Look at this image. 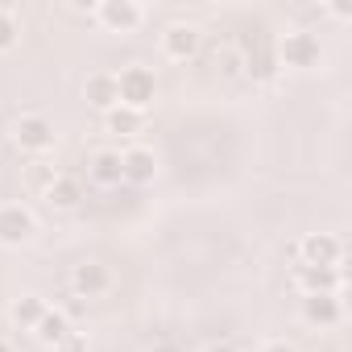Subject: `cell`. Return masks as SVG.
<instances>
[{
    "label": "cell",
    "mask_w": 352,
    "mask_h": 352,
    "mask_svg": "<svg viewBox=\"0 0 352 352\" xmlns=\"http://www.w3.org/2000/svg\"><path fill=\"white\" fill-rule=\"evenodd\" d=\"M54 141H58V129H54L50 116H42V112H21V116L13 120V145H17L21 153H30V157H46V153L54 149Z\"/></svg>",
    "instance_id": "1"
},
{
    "label": "cell",
    "mask_w": 352,
    "mask_h": 352,
    "mask_svg": "<svg viewBox=\"0 0 352 352\" xmlns=\"http://www.w3.org/2000/svg\"><path fill=\"white\" fill-rule=\"evenodd\" d=\"M116 96H120V108H133V112H145L153 100H157V75L141 63L124 67L116 75Z\"/></svg>",
    "instance_id": "2"
},
{
    "label": "cell",
    "mask_w": 352,
    "mask_h": 352,
    "mask_svg": "<svg viewBox=\"0 0 352 352\" xmlns=\"http://www.w3.org/2000/svg\"><path fill=\"white\" fill-rule=\"evenodd\" d=\"M274 63H282L290 71H315L323 63V46H319V38L311 30H290V34H282Z\"/></svg>",
    "instance_id": "3"
},
{
    "label": "cell",
    "mask_w": 352,
    "mask_h": 352,
    "mask_svg": "<svg viewBox=\"0 0 352 352\" xmlns=\"http://www.w3.org/2000/svg\"><path fill=\"white\" fill-rule=\"evenodd\" d=\"M34 232H38V216L25 204H0V245L21 249L34 241Z\"/></svg>",
    "instance_id": "4"
},
{
    "label": "cell",
    "mask_w": 352,
    "mask_h": 352,
    "mask_svg": "<svg viewBox=\"0 0 352 352\" xmlns=\"http://www.w3.org/2000/svg\"><path fill=\"white\" fill-rule=\"evenodd\" d=\"M199 46H204V34H199V25H191V21H174V25L162 30V54H166L170 63L195 58Z\"/></svg>",
    "instance_id": "5"
},
{
    "label": "cell",
    "mask_w": 352,
    "mask_h": 352,
    "mask_svg": "<svg viewBox=\"0 0 352 352\" xmlns=\"http://www.w3.org/2000/svg\"><path fill=\"white\" fill-rule=\"evenodd\" d=\"M91 17H96L104 30H112V34H133V30L145 21V9L137 5V0H104V5L91 9Z\"/></svg>",
    "instance_id": "6"
},
{
    "label": "cell",
    "mask_w": 352,
    "mask_h": 352,
    "mask_svg": "<svg viewBox=\"0 0 352 352\" xmlns=\"http://www.w3.org/2000/svg\"><path fill=\"white\" fill-rule=\"evenodd\" d=\"M120 174L129 187H149L157 179V153L149 145H129L120 149Z\"/></svg>",
    "instance_id": "7"
},
{
    "label": "cell",
    "mask_w": 352,
    "mask_h": 352,
    "mask_svg": "<svg viewBox=\"0 0 352 352\" xmlns=\"http://www.w3.org/2000/svg\"><path fill=\"white\" fill-rule=\"evenodd\" d=\"M298 257L302 265H340L344 261V241L331 232H307L298 241Z\"/></svg>",
    "instance_id": "8"
},
{
    "label": "cell",
    "mask_w": 352,
    "mask_h": 352,
    "mask_svg": "<svg viewBox=\"0 0 352 352\" xmlns=\"http://www.w3.org/2000/svg\"><path fill=\"white\" fill-rule=\"evenodd\" d=\"M108 286H112V270L104 265V261H79L75 270H71V290H75V298H100V294H108Z\"/></svg>",
    "instance_id": "9"
},
{
    "label": "cell",
    "mask_w": 352,
    "mask_h": 352,
    "mask_svg": "<svg viewBox=\"0 0 352 352\" xmlns=\"http://www.w3.org/2000/svg\"><path fill=\"white\" fill-rule=\"evenodd\" d=\"M294 282L302 294H340L344 290V270L340 265H302L294 270Z\"/></svg>",
    "instance_id": "10"
},
{
    "label": "cell",
    "mask_w": 352,
    "mask_h": 352,
    "mask_svg": "<svg viewBox=\"0 0 352 352\" xmlns=\"http://www.w3.org/2000/svg\"><path fill=\"white\" fill-rule=\"evenodd\" d=\"M302 319L319 331L327 327H340L344 323V302L340 294H302Z\"/></svg>",
    "instance_id": "11"
},
{
    "label": "cell",
    "mask_w": 352,
    "mask_h": 352,
    "mask_svg": "<svg viewBox=\"0 0 352 352\" xmlns=\"http://www.w3.org/2000/svg\"><path fill=\"white\" fill-rule=\"evenodd\" d=\"M83 100H87V108H96L100 116L112 112V108L120 104V96H116V75H112V71H96V75H87V83H83Z\"/></svg>",
    "instance_id": "12"
},
{
    "label": "cell",
    "mask_w": 352,
    "mask_h": 352,
    "mask_svg": "<svg viewBox=\"0 0 352 352\" xmlns=\"http://www.w3.org/2000/svg\"><path fill=\"white\" fill-rule=\"evenodd\" d=\"M87 179L96 187H120L124 174H120V149H96L87 157Z\"/></svg>",
    "instance_id": "13"
},
{
    "label": "cell",
    "mask_w": 352,
    "mask_h": 352,
    "mask_svg": "<svg viewBox=\"0 0 352 352\" xmlns=\"http://www.w3.org/2000/svg\"><path fill=\"white\" fill-rule=\"evenodd\" d=\"M50 212H75L83 204V183L75 179V174H58V179L50 183V191L42 195Z\"/></svg>",
    "instance_id": "14"
},
{
    "label": "cell",
    "mask_w": 352,
    "mask_h": 352,
    "mask_svg": "<svg viewBox=\"0 0 352 352\" xmlns=\"http://www.w3.org/2000/svg\"><path fill=\"white\" fill-rule=\"evenodd\" d=\"M50 307H46V298L42 294H21V298H13V307H9V319H13V327H21V331H34L38 323H42V315H46Z\"/></svg>",
    "instance_id": "15"
},
{
    "label": "cell",
    "mask_w": 352,
    "mask_h": 352,
    "mask_svg": "<svg viewBox=\"0 0 352 352\" xmlns=\"http://www.w3.org/2000/svg\"><path fill=\"white\" fill-rule=\"evenodd\" d=\"M75 331V323L67 319V311L63 307H50L46 315H42V323L34 327V336H38V344H46V348H54V344H63L67 336Z\"/></svg>",
    "instance_id": "16"
},
{
    "label": "cell",
    "mask_w": 352,
    "mask_h": 352,
    "mask_svg": "<svg viewBox=\"0 0 352 352\" xmlns=\"http://www.w3.org/2000/svg\"><path fill=\"white\" fill-rule=\"evenodd\" d=\"M104 129L108 133H116V137H137L141 129H145V112H133V108H112V112H104Z\"/></svg>",
    "instance_id": "17"
},
{
    "label": "cell",
    "mask_w": 352,
    "mask_h": 352,
    "mask_svg": "<svg viewBox=\"0 0 352 352\" xmlns=\"http://www.w3.org/2000/svg\"><path fill=\"white\" fill-rule=\"evenodd\" d=\"M58 174H63V170H54V166H50L46 157H34V162L25 166V187H30V191H34V195L42 199V195L50 191V183L58 179Z\"/></svg>",
    "instance_id": "18"
},
{
    "label": "cell",
    "mask_w": 352,
    "mask_h": 352,
    "mask_svg": "<svg viewBox=\"0 0 352 352\" xmlns=\"http://www.w3.org/2000/svg\"><path fill=\"white\" fill-rule=\"evenodd\" d=\"M17 42H21V21L9 9H0V54H9Z\"/></svg>",
    "instance_id": "19"
},
{
    "label": "cell",
    "mask_w": 352,
    "mask_h": 352,
    "mask_svg": "<svg viewBox=\"0 0 352 352\" xmlns=\"http://www.w3.org/2000/svg\"><path fill=\"white\" fill-rule=\"evenodd\" d=\"M50 352H91V340H87L83 331H71V336H67L63 344H54Z\"/></svg>",
    "instance_id": "20"
},
{
    "label": "cell",
    "mask_w": 352,
    "mask_h": 352,
    "mask_svg": "<svg viewBox=\"0 0 352 352\" xmlns=\"http://www.w3.org/2000/svg\"><path fill=\"white\" fill-rule=\"evenodd\" d=\"M261 352H294V344H286V340H270Z\"/></svg>",
    "instance_id": "21"
},
{
    "label": "cell",
    "mask_w": 352,
    "mask_h": 352,
    "mask_svg": "<svg viewBox=\"0 0 352 352\" xmlns=\"http://www.w3.org/2000/svg\"><path fill=\"white\" fill-rule=\"evenodd\" d=\"M149 352H183V344H174V340H162V344H153Z\"/></svg>",
    "instance_id": "22"
},
{
    "label": "cell",
    "mask_w": 352,
    "mask_h": 352,
    "mask_svg": "<svg viewBox=\"0 0 352 352\" xmlns=\"http://www.w3.org/2000/svg\"><path fill=\"white\" fill-rule=\"evenodd\" d=\"M208 352H241V348H236V344H212Z\"/></svg>",
    "instance_id": "23"
},
{
    "label": "cell",
    "mask_w": 352,
    "mask_h": 352,
    "mask_svg": "<svg viewBox=\"0 0 352 352\" xmlns=\"http://www.w3.org/2000/svg\"><path fill=\"white\" fill-rule=\"evenodd\" d=\"M0 352H13V344H9V340H5V336H0Z\"/></svg>",
    "instance_id": "24"
}]
</instances>
